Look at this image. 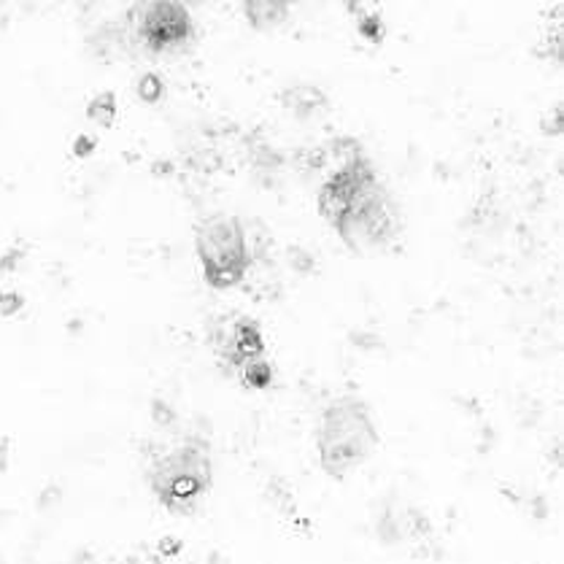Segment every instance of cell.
Instances as JSON below:
<instances>
[{
  "label": "cell",
  "instance_id": "cell-20",
  "mask_svg": "<svg viewBox=\"0 0 564 564\" xmlns=\"http://www.w3.org/2000/svg\"><path fill=\"white\" fill-rule=\"evenodd\" d=\"M9 462H11V441L9 435H0V473L9 470Z\"/></svg>",
  "mask_w": 564,
  "mask_h": 564
},
{
  "label": "cell",
  "instance_id": "cell-17",
  "mask_svg": "<svg viewBox=\"0 0 564 564\" xmlns=\"http://www.w3.org/2000/svg\"><path fill=\"white\" fill-rule=\"evenodd\" d=\"M22 308H25V295L17 290H6L0 292V316H17L22 314Z\"/></svg>",
  "mask_w": 564,
  "mask_h": 564
},
{
  "label": "cell",
  "instance_id": "cell-2",
  "mask_svg": "<svg viewBox=\"0 0 564 564\" xmlns=\"http://www.w3.org/2000/svg\"><path fill=\"white\" fill-rule=\"evenodd\" d=\"M314 441L324 476L344 481L373 457L381 443L373 408L359 394L333 398L316 416Z\"/></svg>",
  "mask_w": 564,
  "mask_h": 564
},
{
  "label": "cell",
  "instance_id": "cell-15",
  "mask_svg": "<svg viewBox=\"0 0 564 564\" xmlns=\"http://www.w3.org/2000/svg\"><path fill=\"white\" fill-rule=\"evenodd\" d=\"M236 378L243 389H249V392H268L275 383V368L268 357H260L254 359V362L243 365V370Z\"/></svg>",
  "mask_w": 564,
  "mask_h": 564
},
{
  "label": "cell",
  "instance_id": "cell-8",
  "mask_svg": "<svg viewBox=\"0 0 564 564\" xmlns=\"http://www.w3.org/2000/svg\"><path fill=\"white\" fill-rule=\"evenodd\" d=\"M376 538L389 549L430 554L432 543H435V530H432V521L416 506L387 500L376 513Z\"/></svg>",
  "mask_w": 564,
  "mask_h": 564
},
{
  "label": "cell",
  "instance_id": "cell-9",
  "mask_svg": "<svg viewBox=\"0 0 564 564\" xmlns=\"http://www.w3.org/2000/svg\"><path fill=\"white\" fill-rule=\"evenodd\" d=\"M87 50L93 52V57L104 59V63H117V59L135 57L141 50H138L135 28L128 11H124L122 17H117V20H106L89 30Z\"/></svg>",
  "mask_w": 564,
  "mask_h": 564
},
{
  "label": "cell",
  "instance_id": "cell-4",
  "mask_svg": "<svg viewBox=\"0 0 564 564\" xmlns=\"http://www.w3.org/2000/svg\"><path fill=\"white\" fill-rule=\"evenodd\" d=\"M333 230L354 254H376L398 241L400 230H403V216H400L392 192L383 187L381 178H376L373 184L359 192L357 200Z\"/></svg>",
  "mask_w": 564,
  "mask_h": 564
},
{
  "label": "cell",
  "instance_id": "cell-1",
  "mask_svg": "<svg viewBox=\"0 0 564 564\" xmlns=\"http://www.w3.org/2000/svg\"><path fill=\"white\" fill-rule=\"evenodd\" d=\"M143 481L167 513H195L214 489L212 443L203 435H184L176 443L152 446L143 457Z\"/></svg>",
  "mask_w": 564,
  "mask_h": 564
},
{
  "label": "cell",
  "instance_id": "cell-12",
  "mask_svg": "<svg viewBox=\"0 0 564 564\" xmlns=\"http://www.w3.org/2000/svg\"><path fill=\"white\" fill-rule=\"evenodd\" d=\"M241 14L254 30H275L290 20L292 6L284 0H246Z\"/></svg>",
  "mask_w": 564,
  "mask_h": 564
},
{
  "label": "cell",
  "instance_id": "cell-21",
  "mask_svg": "<svg viewBox=\"0 0 564 564\" xmlns=\"http://www.w3.org/2000/svg\"><path fill=\"white\" fill-rule=\"evenodd\" d=\"M158 549H160L162 556H176L178 551H182V540L165 538V540H162V543L158 545Z\"/></svg>",
  "mask_w": 564,
  "mask_h": 564
},
{
  "label": "cell",
  "instance_id": "cell-5",
  "mask_svg": "<svg viewBox=\"0 0 564 564\" xmlns=\"http://www.w3.org/2000/svg\"><path fill=\"white\" fill-rule=\"evenodd\" d=\"M133 20L138 50L143 54H171L195 41V17L184 3H138L128 11Z\"/></svg>",
  "mask_w": 564,
  "mask_h": 564
},
{
  "label": "cell",
  "instance_id": "cell-19",
  "mask_svg": "<svg viewBox=\"0 0 564 564\" xmlns=\"http://www.w3.org/2000/svg\"><path fill=\"white\" fill-rule=\"evenodd\" d=\"M543 130L549 135H562L564 130V106L554 104V108L549 111V117L543 119Z\"/></svg>",
  "mask_w": 564,
  "mask_h": 564
},
{
  "label": "cell",
  "instance_id": "cell-10",
  "mask_svg": "<svg viewBox=\"0 0 564 564\" xmlns=\"http://www.w3.org/2000/svg\"><path fill=\"white\" fill-rule=\"evenodd\" d=\"M243 154L249 162L251 171L262 178V184L270 187L275 184L279 173L286 167V152L275 147L268 135H262L260 130H251L243 135Z\"/></svg>",
  "mask_w": 564,
  "mask_h": 564
},
{
  "label": "cell",
  "instance_id": "cell-18",
  "mask_svg": "<svg viewBox=\"0 0 564 564\" xmlns=\"http://www.w3.org/2000/svg\"><path fill=\"white\" fill-rule=\"evenodd\" d=\"M95 149H98V138L93 133H79L74 138V143H70V152H74V158H89V154H95Z\"/></svg>",
  "mask_w": 564,
  "mask_h": 564
},
{
  "label": "cell",
  "instance_id": "cell-14",
  "mask_svg": "<svg viewBox=\"0 0 564 564\" xmlns=\"http://www.w3.org/2000/svg\"><path fill=\"white\" fill-rule=\"evenodd\" d=\"M117 117H119V98L117 93H111V89H104V93L93 95L87 104V119L93 124H98V128L104 130H111L113 124H117Z\"/></svg>",
  "mask_w": 564,
  "mask_h": 564
},
{
  "label": "cell",
  "instance_id": "cell-6",
  "mask_svg": "<svg viewBox=\"0 0 564 564\" xmlns=\"http://www.w3.org/2000/svg\"><path fill=\"white\" fill-rule=\"evenodd\" d=\"M208 349L214 351L216 362L225 373L238 376L243 365L268 357L265 333L260 322L246 314H221L208 322Z\"/></svg>",
  "mask_w": 564,
  "mask_h": 564
},
{
  "label": "cell",
  "instance_id": "cell-13",
  "mask_svg": "<svg viewBox=\"0 0 564 564\" xmlns=\"http://www.w3.org/2000/svg\"><path fill=\"white\" fill-rule=\"evenodd\" d=\"M346 11H349V14L354 17V22H357V33L362 35V41H368V44H373V46H381L383 41H387L389 25L376 6L359 3V0H349V3H346Z\"/></svg>",
  "mask_w": 564,
  "mask_h": 564
},
{
  "label": "cell",
  "instance_id": "cell-16",
  "mask_svg": "<svg viewBox=\"0 0 564 564\" xmlns=\"http://www.w3.org/2000/svg\"><path fill=\"white\" fill-rule=\"evenodd\" d=\"M165 93H167V84H165V79H162L160 70H147V74L138 76L135 95L141 104L158 106V104H162V98H165Z\"/></svg>",
  "mask_w": 564,
  "mask_h": 564
},
{
  "label": "cell",
  "instance_id": "cell-7",
  "mask_svg": "<svg viewBox=\"0 0 564 564\" xmlns=\"http://www.w3.org/2000/svg\"><path fill=\"white\" fill-rule=\"evenodd\" d=\"M376 178L381 176H378L373 160L368 154L344 162V165H335L333 171L324 173L319 195H316V208H319L322 219L329 227L338 225L344 214L351 208V203L357 200L359 192L368 187V184H373Z\"/></svg>",
  "mask_w": 564,
  "mask_h": 564
},
{
  "label": "cell",
  "instance_id": "cell-11",
  "mask_svg": "<svg viewBox=\"0 0 564 564\" xmlns=\"http://www.w3.org/2000/svg\"><path fill=\"white\" fill-rule=\"evenodd\" d=\"M279 104L286 108L290 117L300 119V122H311V119H319L329 111V95L319 84L295 82L281 89Z\"/></svg>",
  "mask_w": 564,
  "mask_h": 564
},
{
  "label": "cell",
  "instance_id": "cell-3",
  "mask_svg": "<svg viewBox=\"0 0 564 564\" xmlns=\"http://www.w3.org/2000/svg\"><path fill=\"white\" fill-rule=\"evenodd\" d=\"M195 254L206 286L216 292L236 290L251 273L246 221L241 216L216 212L195 227Z\"/></svg>",
  "mask_w": 564,
  "mask_h": 564
}]
</instances>
